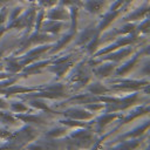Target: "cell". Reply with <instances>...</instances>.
<instances>
[{
    "label": "cell",
    "instance_id": "1",
    "mask_svg": "<svg viewBox=\"0 0 150 150\" xmlns=\"http://www.w3.org/2000/svg\"><path fill=\"white\" fill-rule=\"evenodd\" d=\"M67 115L73 117V118H88V117L91 116L90 114H87L83 110H68Z\"/></svg>",
    "mask_w": 150,
    "mask_h": 150
},
{
    "label": "cell",
    "instance_id": "2",
    "mask_svg": "<svg viewBox=\"0 0 150 150\" xmlns=\"http://www.w3.org/2000/svg\"><path fill=\"white\" fill-rule=\"evenodd\" d=\"M90 90L94 93V94H101V93H103V91H105L107 89L104 88V87H102V86H100V84H95L94 87H91L90 88Z\"/></svg>",
    "mask_w": 150,
    "mask_h": 150
},
{
    "label": "cell",
    "instance_id": "3",
    "mask_svg": "<svg viewBox=\"0 0 150 150\" xmlns=\"http://www.w3.org/2000/svg\"><path fill=\"white\" fill-rule=\"evenodd\" d=\"M115 116L114 115H108V116H104V117H101L100 120H98V123H100V125H104V124H107L109 121H111L112 118H114Z\"/></svg>",
    "mask_w": 150,
    "mask_h": 150
},
{
    "label": "cell",
    "instance_id": "4",
    "mask_svg": "<svg viewBox=\"0 0 150 150\" xmlns=\"http://www.w3.org/2000/svg\"><path fill=\"white\" fill-rule=\"evenodd\" d=\"M110 70H111V67L110 66L109 67H103V68H101L98 70V74H101V76H108L109 73H110Z\"/></svg>",
    "mask_w": 150,
    "mask_h": 150
},
{
    "label": "cell",
    "instance_id": "5",
    "mask_svg": "<svg viewBox=\"0 0 150 150\" xmlns=\"http://www.w3.org/2000/svg\"><path fill=\"white\" fill-rule=\"evenodd\" d=\"M12 109L15 110V111H25L27 108H26L25 105H22L21 103H14V104L12 105Z\"/></svg>",
    "mask_w": 150,
    "mask_h": 150
},
{
    "label": "cell",
    "instance_id": "6",
    "mask_svg": "<svg viewBox=\"0 0 150 150\" xmlns=\"http://www.w3.org/2000/svg\"><path fill=\"white\" fill-rule=\"evenodd\" d=\"M5 107H7V105H6V103H5L2 100H0V108H5Z\"/></svg>",
    "mask_w": 150,
    "mask_h": 150
}]
</instances>
